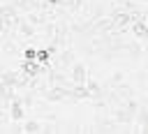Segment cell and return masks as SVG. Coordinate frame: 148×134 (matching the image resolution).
I'll return each mask as SVG.
<instances>
[{
  "instance_id": "cell-2",
  "label": "cell",
  "mask_w": 148,
  "mask_h": 134,
  "mask_svg": "<svg viewBox=\"0 0 148 134\" xmlns=\"http://www.w3.org/2000/svg\"><path fill=\"white\" fill-rule=\"evenodd\" d=\"M23 72H25L28 76H37V74H42V65H39L37 60H25V62H23Z\"/></svg>"
},
{
  "instance_id": "cell-3",
  "label": "cell",
  "mask_w": 148,
  "mask_h": 134,
  "mask_svg": "<svg viewBox=\"0 0 148 134\" xmlns=\"http://www.w3.org/2000/svg\"><path fill=\"white\" fill-rule=\"evenodd\" d=\"M12 118L14 120H23V106H21V102L16 97L12 99Z\"/></svg>"
},
{
  "instance_id": "cell-4",
  "label": "cell",
  "mask_w": 148,
  "mask_h": 134,
  "mask_svg": "<svg viewBox=\"0 0 148 134\" xmlns=\"http://www.w3.org/2000/svg\"><path fill=\"white\" fill-rule=\"evenodd\" d=\"M42 122H25V125H21V132H42Z\"/></svg>"
},
{
  "instance_id": "cell-1",
  "label": "cell",
  "mask_w": 148,
  "mask_h": 134,
  "mask_svg": "<svg viewBox=\"0 0 148 134\" xmlns=\"http://www.w3.org/2000/svg\"><path fill=\"white\" fill-rule=\"evenodd\" d=\"M86 79H88L86 67H83L81 62H74V65H72V81H74L76 85H81V83H86Z\"/></svg>"
}]
</instances>
